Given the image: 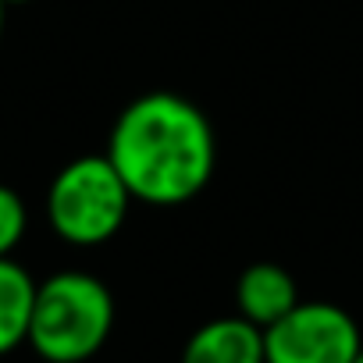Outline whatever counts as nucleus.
Instances as JSON below:
<instances>
[{
	"label": "nucleus",
	"instance_id": "1",
	"mask_svg": "<svg viewBox=\"0 0 363 363\" xmlns=\"http://www.w3.org/2000/svg\"><path fill=\"white\" fill-rule=\"evenodd\" d=\"M107 157L135 203H193L214 174L218 143L207 114L178 93H143L114 121Z\"/></svg>",
	"mask_w": 363,
	"mask_h": 363
},
{
	"label": "nucleus",
	"instance_id": "2",
	"mask_svg": "<svg viewBox=\"0 0 363 363\" xmlns=\"http://www.w3.org/2000/svg\"><path fill=\"white\" fill-rule=\"evenodd\" d=\"M114 328L111 289L86 271H57L36 281L29 345L47 363H82L96 356Z\"/></svg>",
	"mask_w": 363,
	"mask_h": 363
},
{
	"label": "nucleus",
	"instance_id": "3",
	"mask_svg": "<svg viewBox=\"0 0 363 363\" xmlns=\"http://www.w3.org/2000/svg\"><path fill=\"white\" fill-rule=\"evenodd\" d=\"M132 193L107 153L68 160L47 189L50 228L72 246H100L114 239L128 218Z\"/></svg>",
	"mask_w": 363,
	"mask_h": 363
},
{
	"label": "nucleus",
	"instance_id": "4",
	"mask_svg": "<svg viewBox=\"0 0 363 363\" xmlns=\"http://www.w3.org/2000/svg\"><path fill=\"white\" fill-rule=\"evenodd\" d=\"M363 349L349 310L324 299H299L281 320L264 328L267 363H352Z\"/></svg>",
	"mask_w": 363,
	"mask_h": 363
},
{
	"label": "nucleus",
	"instance_id": "5",
	"mask_svg": "<svg viewBox=\"0 0 363 363\" xmlns=\"http://www.w3.org/2000/svg\"><path fill=\"white\" fill-rule=\"evenodd\" d=\"M182 363H267L264 352V328L246 317H218L200 324L186 349Z\"/></svg>",
	"mask_w": 363,
	"mask_h": 363
},
{
	"label": "nucleus",
	"instance_id": "6",
	"mask_svg": "<svg viewBox=\"0 0 363 363\" xmlns=\"http://www.w3.org/2000/svg\"><path fill=\"white\" fill-rule=\"evenodd\" d=\"M296 303H299L296 278L281 264H271V260L250 264L235 281V310H239V317L253 320L257 328H271Z\"/></svg>",
	"mask_w": 363,
	"mask_h": 363
},
{
	"label": "nucleus",
	"instance_id": "7",
	"mask_svg": "<svg viewBox=\"0 0 363 363\" xmlns=\"http://www.w3.org/2000/svg\"><path fill=\"white\" fill-rule=\"evenodd\" d=\"M33 303H36L33 274L15 257H0V356L29 342Z\"/></svg>",
	"mask_w": 363,
	"mask_h": 363
},
{
	"label": "nucleus",
	"instance_id": "8",
	"mask_svg": "<svg viewBox=\"0 0 363 363\" xmlns=\"http://www.w3.org/2000/svg\"><path fill=\"white\" fill-rule=\"evenodd\" d=\"M26 228H29L26 200L11 186H0V257H11L15 253V246L22 242Z\"/></svg>",
	"mask_w": 363,
	"mask_h": 363
},
{
	"label": "nucleus",
	"instance_id": "9",
	"mask_svg": "<svg viewBox=\"0 0 363 363\" xmlns=\"http://www.w3.org/2000/svg\"><path fill=\"white\" fill-rule=\"evenodd\" d=\"M4 15H8V4L0 0V36H4Z\"/></svg>",
	"mask_w": 363,
	"mask_h": 363
},
{
	"label": "nucleus",
	"instance_id": "10",
	"mask_svg": "<svg viewBox=\"0 0 363 363\" xmlns=\"http://www.w3.org/2000/svg\"><path fill=\"white\" fill-rule=\"evenodd\" d=\"M4 4H8V8H15V4H29V0H4Z\"/></svg>",
	"mask_w": 363,
	"mask_h": 363
},
{
	"label": "nucleus",
	"instance_id": "11",
	"mask_svg": "<svg viewBox=\"0 0 363 363\" xmlns=\"http://www.w3.org/2000/svg\"><path fill=\"white\" fill-rule=\"evenodd\" d=\"M352 363H363V349H359V352H356V359H352Z\"/></svg>",
	"mask_w": 363,
	"mask_h": 363
}]
</instances>
